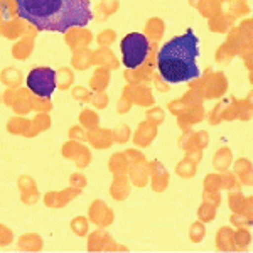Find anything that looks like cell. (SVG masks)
<instances>
[{
  "instance_id": "3",
  "label": "cell",
  "mask_w": 253,
  "mask_h": 253,
  "mask_svg": "<svg viewBox=\"0 0 253 253\" xmlns=\"http://www.w3.org/2000/svg\"><path fill=\"white\" fill-rule=\"evenodd\" d=\"M122 56H124V64L128 69H135L145 63L150 52V42L140 32H132L125 36L120 42Z\"/></svg>"
},
{
  "instance_id": "2",
  "label": "cell",
  "mask_w": 253,
  "mask_h": 253,
  "mask_svg": "<svg viewBox=\"0 0 253 253\" xmlns=\"http://www.w3.org/2000/svg\"><path fill=\"white\" fill-rule=\"evenodd\" d=\"M199 38L193 29L166 42L157 56V66L164 81L170 84L189 83L201 76Z\"/></svg>"
},
{
  "instance_id": "4",
  "label": "cell",
  "mask_w": 253,
  "mask_h": 253,
  "mask_svg": "<svg viewBox=\"0 0 253 253\" xmlns=\"http://www.w3.org/2000/svg\"><path fill=\"white\" fill-rule=\"evenodd\" d=\"M56 71L51 68H36L27 76V88L41 98H51L58 86Z\"/></svg>"
},
{
  "instance_id": "1",
  "label": "cell",
  "mask_w": 253,
  "mask_h": 253,
  "mask_svg": "<svg viewBox=\"0 0 253 253\" xmlns=\"http://www.w3.org/2000/svg\"><path fill=\"white\" fill-rule=\"evenodd\" d=\"M19 17L39 31L68 32L93 20L89 0H15Z\"/></svg>"
}]
</instances>
